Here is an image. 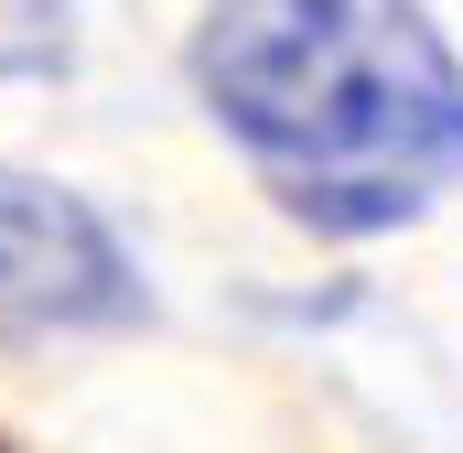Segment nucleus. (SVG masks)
Instances as JSON below:
<instances>
[{
	"mask_svg": "<svg viewBox=\"0 0 463 453\" xmlns=\"http://www.w3.org/2000/svg\"><path fill=\"white\" fill-rule=\"evenodd\" d=\"M129 313H140V270L118 226L43 173H0V345L98 335Z\"/></svg>",
	"mask_w": 463,
	"mask_h": 453,
	"instance_id": "nucleus-2",
	"label": "nucleus"
},
{
	"mask_svg": "<svg viewBox=\"0 0 463 453\" xmlns=\"http://www.w3.org/2000/svg\"><path fill=\"white\" fill-rule=\"evenodd\" d=\"M54 54H65L54 0H0V76H33V65H54Z\"/></svg>",
	"mask_w": 463,
	"mask_h": 453,
	"instance_id": "nucleus-3",
	"label": "nucleus"
},
{
	"mask_svg": "<svg viewBox=\"0 0 463 453\" xmlns=\"http://www.w3.org/2000/svg\"><path fill=\"white\" fill-rule=\"evenodd\" d=\"M184 65L259 184L335 237L463 184V65L420 0H194Z\"/></svg>",
	"mask_w": 463,
	"mask_h": 453,
	"instance_id": "nucleus-1",
	"label": "nucleus"
}]
</instances>
